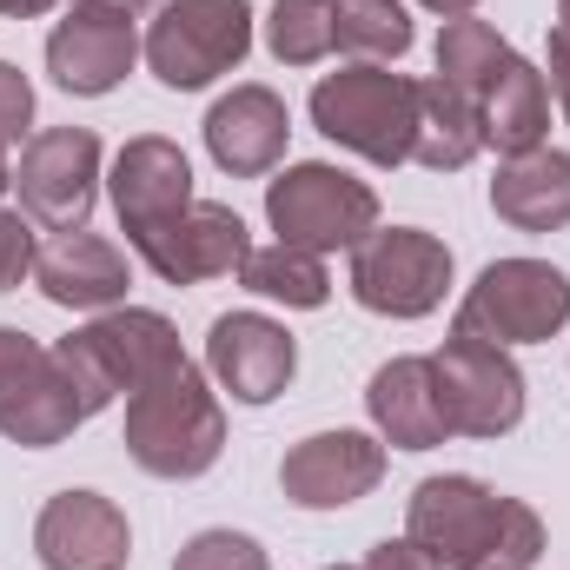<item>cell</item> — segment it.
I'll return each mask as SVG.
<instances>
[{
  "label": "cell",
  "mask_w": 570,
  "mask_h": 570,
  "mask_svg": "<svg viewBox=\"0 0 570 570\" xmlns=\"http://www.w3.org/2000/svg\"><path fill=\"white\" fill-rule=\"evenodd\" d=\"M40 266V246H33V226L20 219V213H0V292H13V285L27 279Z\"/></svg>",
  "instance_id": "83f0119b"
},
{
  "label": "cell",
  "mask_w": 570,
  "mask_h": 570,
  "mask_svg": "<svg viewBox=\"0 0 570 570\" xmlns=\"http://www.w3.org/2000/svg\"><path fill=\"white\" fill-rule=\"evenodd\" d=\"M379 478H385V444L365 431H318L292 444L279 464V491L298 511H345L365 491H379Z\"/></svg>",
  "instance_id": "4fadbf2b"
},
{
  "label": "cell",
  "mask_w": 570,
  "mask_h": 570,
  "mask_svg": "<svg viewBox=\"0 0 570 570\" xmlns=\"http://www.w3.org/2000/svg\"><path fill=\"white\" fill-rule=\"evenodd\" d=\"M431 13H444V20H458V13H471V7H478V0H425Z\"/></svg>",
  "instance_id": "d6a6232c"
},
{
  "label": "cell",
  "mask_w": 570,
  "mask_h": 570,
  "mask_svg": "<svg viewBox=\"0 0 570 570\" xmlns=\"http://www.w3.org/2000/svg\"><path fill=\"white\" fill-rule=\"evenodd\" d=\"M33 551L47 570H127L134 531H127L114 498L60 491V498H47L40 524H33Z\"/></svg>",
  "instance_id": "2e32d148"
},
{
  "label": "cell",
  "mask_w": 570,
  "mask_h": 570,
  "mask_svg": "<svg viewBox=\"0 0 570 570\" xmlns=\"http://www.w3.org/2000/svg\"><path fill=\"white\" fill-rule=\"evenodd\" d=\"M53 358H60V372L73 379L87 419H94V412H107L120 392L134 399L146 379H159V372L179 358V332H173L159 312H134V305H127V312H107V318L80 325L73 338H60Z\"/></svg>",
  "instance_id": "277c9868"
},
{
  "label": "cell",
  "mask_w": 570,
  "mask_h": 570,
  "mask_svg": "<svg viewBox=\"0 0 570 570\" xmlns=\"http://www.w3.org/2000/svg\"><path fill=\"white\" fill-rule=\"evenodd\" d=\"M114 206H120V233L134 239V253H146L186 206H193V166L186 153L159 134L120 146L114 159Z\"/></svg>",
  "instance_id": "5bb4252c"
},
{
  "label": "cell",
  "mask_w": 570,
  "mask_h": 570,
  "mask_svg": "<svg viewBox=\"0 0 570 570\" xmlns=\"http://www.w3.org/2000/svg\"><path fill=\"white\" fill-rule=\"evenodd\" d=\"M114 7H127V13H140V7H153V0H114Z\"/></svg>",
  "instance_id": "e575fe53"
},
{
  "label": "cell",
  "mask_w": 570,
  "mask_h": 570,
  "mask_svg": "<svg viewBox=\"0 0 570 570\" xmlns=\"http://www.w3.org/2000/svg\"><path fill=\"white\" fill-rule=\"evenodd\" d=\"M504 60H511V40H498L491 20H471V13L444 20V33H438V80H444V87H458L464 100H478V87H484Z\"/></svg>",
  "instance_id": "d4e9b609"
},
{
  "label": "cell",
  "mask_w": 570,
  "mask_h": 570,
  "mask_svg": "<svg viewBox=\"0 0 570 570\" xmlns=\"http://www.w3.org/2000/svg\"><path fill=\"white\" fill-rule=\"evenodd\" d=\"M332 20H338V53L399 60L412 47V13L399 0H332Z\"/></svg>",
  "instance_id": "484cf974"
},
{
  "label": "cell",
  "mask_w": 570,
  "mask_h": 570,
  "mask_svg": "<svg viewBox=\"0 0 570 570\" xmlns=\"http://www.w3.org/2000/svg\"><path fill=\"white\" fill-rule=\"evenodd\" d=\"M292 140V120H285V100L273 87H233L213 114H206V153L233 173V179H259L285 159Z\"/></svg>",
  "instance_id": "ac0fdd59"
},
{
  "label": "cell",
  "mask_w": 570,
  "mask_h": 570,
  "mask_svg": "<svg viewBox=\"0 0 570 570\" xmlns=\"http://www.w3.org/2000/svg\"><path fill=\"white\" fill-rule=\"evenodd\" d=\"M491 206L518 233H558V226H570V153L538 146V153L504 159L498 179H491Z\"/></svg>",
  "instance_id": "7402d4cb"
},
{
  "label": "cell",
  "mask_w": 570,
  "mask_h": 570,
  "mask_svg": "<svg viewBox=\"0 0 570 570\" xmlns=\"http://www.w3.org/2000/svg\"><path fill=\"white\" fill-rule=\"evenodd\" d=\"M173 570H273V564H266V551H259L246 531H199V538L173 558Z\"/></svg>",
  "instance_id": "4316f807"
},
{
  "label": "cell",
  "mask_w": 570,
  "mask_h": 570,
  "mask_svg": "<svg viewBox=\"0 0 570 570\" xmlns=\"http://www.w3.org/2000/svg\"><path fill=\"white\" fill-rule=\"evenodd\" d=\"M246 253H253L246 219H239L233 206L193 199V206H186V213H179V219L146 246L140 259L166 285H199V279H226V273H239V266H246Z\"/></svg>",
  "instance_id": "e0dca14e"
},
{
  "label": "cell",
  "mask_w": 570,
  "mask_h": 570,
  "mask_svg": "<svg viewBox=\"0 0 570 570\" xmlns=\"http://www.w3.org/2000/svg\"><path fill=\"white\" fill-rule=\"evenodd\" d=\"M33 279H40V292L53 305H67V312H114L127 298V253L114 239H100V233L80 226V233H60L40 253Z\"/></svg>",
  "instance_id": "d6986e66"
},
{
  "label": "cell",
  "mask_w": 570,
  "mask_h": 570,
  "mask_svg": "<svg viewBox=\"0 0 570 570\" xmlns=\"http://www.w3.org/2000/svg\"><path fill=\"white\" fill-rule=\"evenodd\" d=\"M140 60V33H134V13L114 7V0H73L67 20L47 33V73L60 94H80V100H100L114 94Z\"/></svg>",
  "instance_id": "7c38bea8"
},
{
  "label": "cell",
  "mask_w": 570,
  "mask_h": 570,
  "mask_svg": "<svg viewBox=\"0 0 570 570\" xmlns=\"http://www.w3.org/2000/svg\"><path fill=\"white\" fill-rule=\"evenodd\" d=\"M27 120H33V87H27V73L20 67H7L0 60V146H13L27 134Z\"/></svg>",
  "instance_id": "f1b7e54d"
},
{
  "label": "cell",
  "mask_w": 570,
  "mask_h": 570,
  "mask_svg": "<svg viewBox=\"0 0 570 570\" xmlns=\"http://www.w3.org/2000/svg\"><path fill=\"white\" fill-rule=\"evenodd\" d=\"M253 53V7L246 0H166L146 33V67L173 94H199Z\"/></svg>",
  "instance_id": "8992f818"
},
{
  "label": "cell",
  "mask_w": 570,
  "mask_h": 570,
  "mask_svg": "<svg viewBox=\"0 0 570 570\" xmlns=\"http://www.w3.org/2000/svg\"><path fill=\"white\" fill-rule=\"evenodd\" d=\"M564 318H570V279L558 266H544V259H498L464 292L451 332L484 338V345H538V338L564 332Z\"/></svg>",
  "instance_id": "52a82bcc"
},
{
  "label": "cell",
  "mask_w": 570,
  "mask_h": 570,
  "mask_svg": "<svg viewBox=\"0 0 570 570\" xmlns=\"http://www.w3.org/2000/svg\"><path fill=\"white\" fill-rule=\"evenodd\" d=\"M365 570H444V564L431 558L419 538H385V544L365 551Z\"/></svg>",
  "instance_id": "f546056e"
},
{
  "label": "cell",
  "mask_w": 570,
  "mask_h": 570,
  "mask_svg": "<svg viewBox=\"0 0 570 570\" xmlns=\"http://www.w3.org/2000/svg\"><path fill=\"white\" fill-rule=\"evenodd\" d=\"M226 451V412L206 385V372L179 352L159 379H146L127 399V458L153 478H199Z\"/></svg>",
  "instance_id": "7a4b0ae2"
},
{
  "label": "cell",
  "mask_w": 570,
  "mask_h": 570,
  "mask_svg": "<svg viewBox=\"0 0 570 570\" xmlns=\"http://www.w3.org/2000/svg\"><path fill=\"white\" fill-rule=\"evenodd\" d=\"M551 94L570 120V27H551Z\"/></svg>",
  "instance_id": "4dcf8cb0"
},
{
  "label": "cell",
  "mask_w": 570,
  "mask_h": 570,
  "mask_svg": "<svg viewBox=\"0 0 570 570\" xmlns=\"http://www.w3.org/2000/svg\"><path fill=\"white\" fill-rule=\"evenodd\" d=\"M438 372V399H444V419L458 438H504L524 419V372L511 365L504 345H484V338H464L451 332L444 352L431 358Z\"/></svg>",
  "instance_id": "30bf717a"
},
{
  "label": "cell",
  "mask_w": 570,
  "mask_h": 570,
  "mask_svg": "<svg viewBox=\"0 0 570 570\" xmlns=\"http://www.w3.org/2000/svg\"><path fill=\"white\" fill-rule=\"evenodd\" d=\"M558 27H570V0H558Z\"/></svg>",
  "instance_id": "d590c367"
},
{
  "label": "cell",
  "mask_w": 570,
  "mask_h": 570,
  "mask_svg": "<svg viewBox=\"0 0 570 570\" xmlns=\"http://www.w3.org/2000/svg\"><path fill=\"white\" fill-rule=\"evenodd\" d=\"M478 127H484V146H498L504 159H518V153H538L544 134H551V87H544V73L531 67V60H504L484 87H478Z\"/></svg>",
  "instance_id": "44dd1931"
},
{
  "label": "cell",
  "mask_w": 570,
  "mask_h": 570,
  "mask_svg": "<svg viewBox=\"0 0 570 570\" xmlns=\"http://www.w3.org/2000/svg\"><path fill=\"white\" fill-rule=\"evenodd\" d=\"M365 405H372V425L385 431V444H399V451H431V444L451 438L431 358H392V365H379L372 385H365Z\"/></svg>",
  "instance_id": "ffe728a7"
},
{
  "label": "cell",
  "mask_w": 570,
  "mask_h": 570,
  "mask_svg": "<svg viewBox=\"0 0 570 570\" xmlns=\"http://www.w3.org/2000/svg\"><path fill=\"white\" fill-rule=\"evenodd\" d=\"M444 285H451V246L419 226L372 233L352 253V298L379 318H425L444 305Z\"/></svg>",
  "instance_id": "9c48e42d"
},
{
  "label": "cell",
  "mask_w": 570,
  "mask_h": 570,
  "mask_svg": "<svg viewBox=\"0 0 570 570\" xmlns=\"http://www.w3.org/2000/svg\"><path fill=\"white\" fill-rule=\"evenodd\" d=\"M405 538H419L444 570H531L544 558L538 511L478 478H425L405 504Z\"/></svg>",
  "instance_id": "6da1fadb"
},
{
  "label": "cell",
  "mask_w": 570,
  "mask_h": 570,
  "mask_svg": "<svg viewBox=\"0 0 570 570\" xmlns=\"http://www.w3.org/2000/svg\"><path fill=\"white\" fill-rule=\"evenodd\" d=\"M7 186H13V173H7V146H0V193H7Z\"/></svg>",
  "instance_id": "836d02e7"
},
{
  "label": "cell",
  "mask_w": 570,
  "mask_h": 570,
  "mask_svg": "<svg viewBox=\"0 0 570 570\" xmlns=\"http://www.w3.org/2000/svg\"><path fill=\"white\" fill-rule=\"evenodd\" d=\"M484 153V127H478V107L444 87V80H419V140H412V159L431 166V173H458Z\"/></svg>",
  "instance_id": "603a6c76"
},
{
  "label": "cell",
  "mask_w": 570,
  "mask_h": 570,
  "mask_svg": "<svg viewBox=\"0 0 570 570\" xmlns=\"http://www.w3.org/2000/svg\"><path fill=\"white\" fill-rule=\"evenodd\" d=\"M47 7H60V0H0V20H40Z\"/></svg>",
  "instance_id": "1f68e13d"
},
{
  "label": "cell",
  "mask_w": 570,
  "mask_h": 570,
  "mask_svg": "<svg viewBox=\"0 0 570 570\" xmlns=\"http://www.w3.org/2000/svg\"><path fill=\"white\" fill-rule=\"evenodd\" d=\"M266 219L279 233V246L298 253H358L379 233V193L325 159L285 166L266 186Z\"/></svg>",
  "instance_id": "5b68a950"
},
{
  "label": "cell",
  "mask_w": 570,
  "mask_h": 570,
  "mask_svg": "<svg viewBox=\"0 0 570 570\" xmlns=\"http://www.w3.org/2000/svg\"><path fill=\"white\" fill-rule=\"evenodd\" d=\"M312 127L372 166H405L412 140H419V80L372 67V60L325 73L312 87Z\"/></svg>",
  "instance_id": "3957f363"
},
{
  "label": "cell",
  "mask_w": 570,
  "mask_h": 570,
  "mask_svg": "<svg viewBox=\"0 0 570 570\" xmlns=\"http://www.w3.org/2000/svg\"><path fill=\"white\" fill-rule=\"evenodd\" d=\"M73 425H87V405L73 379L60 372V358L40 338H27L20 325H0V438L47 451L73 438Z\"/></svg>",
  "instance_id": "ba28073f"
},
{
  "label": "cell",
  "mask_w": 570,
  "mask_h": 570,
  "mask_svg": "<svg viewBox=\"0 0 570 570\" xmlns=\"http://www.w3.org/2000/svg\"><path fill=\"white\" fill-rule=\"evenodd\" d=\"M206 365L239 405H273L298 372V345L266 312H226L206 332Z\"/></svg>",
  "instance_id": "9a60e30c"
},
{
  "label": "cell",
  "mask_w": 570,
  "mask_h": 570,
  "mask_svg": "<svg viewBox=\"0 0 570 570\" xmlns=\"http://www.w3.org/2000/svg\"><path fill=\"white\" fill-rule=\"evenodd\" d=\"M239 285L259 292V298L298 305V312H318V305L332 298V279H325L318 253H298V246H259V253H246Z\"/></svg>",
  "instance_id": "cb8c5ba5"
},
{
  "label": "cell",
  "mask_w": 570,
  "mask_h": 570,
  "mask_svg": "<svg viewBox=\"0 0 570 570\" xmlns=\"http://www.w3.org/2000/svg\"><path fill=\"white\" fill-rule=\"evenodd\" d=\"M20 206L27 219L53 226V233H80L94 219V199H100V140L87 127H47L33 134L20 153Z\"/></svg>",
  "instance_id": "8fae6325"
},
{
  "label": "cell",
  "mask_w": 570,
  "mask_h": 570,
  "mask_svg": "<svg viewBox=\"0 0 570 570\" xmlns=\"http://www.w3.org/2000/svg\"><path fill=\"white\" fill-rule=\"evenodd\" d=\"M338 570H345V564H338Z\"/></svg>",
  "instance_id": "8d00e7d4"
}]
</instances>
